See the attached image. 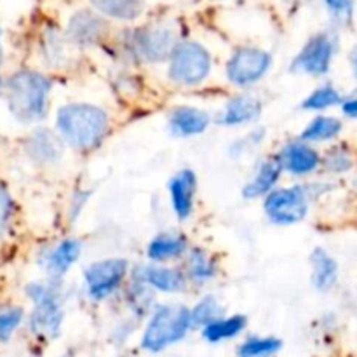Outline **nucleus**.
Masks as SVG:
<instances>
[{
  "mask_svg": "<svg viewBox=\"0 0 357 357\" xmlns=\"http://www.w3.org/2000/svg\"><path fill=\"white\" fill-rule=\"evenodd\" d=\"M171 131L176 136H195L208 129L209 115L194 107H176L169 115Z\"/></svg>",
  "mask_w": 357,
  "mask_h": 357,
  "instance_id": "nucleus-14",
  "label": "nucleus"
},
{
  "mask_svg": "<svg viewBox=\"0 0 357 357\" xmlns=\"http://www.w3.org/2000/svg\"><path fill=\"white\" fill-rule=\"evenodd\" d=\"M26 293L35 303L30 319L31 330L44 337H56L63 321V312L56 293L52 291V288L42 284H30L26 288Z\"/></svg>",
  "mask_w": 357,
  "mask_h": 357,
  "instance_id": "nucleus-6",
  "label": "nucleus"
},
{
  "mask_svg": "<svg viewBox=\"0 0 357 357\" xmlns=\"http://www.w3.org/2000/svg\"><path fill=\"white\" fill-rule=\"evenodd\" d=\"M261 112V105L257 98L253 96H237L227 103L225 110H223L222 122L225 126H241L248 124V122L258 119Z\"/></svg>",
  "mask_w": 357,
  "mask_h": 357,
  "instance_id": "nucleus-15",
  "label": "nucleus"
},
{
  "mask_svg": "<svg viewBox=\"0 0 357 357\" xmlns=\"http://www.w3.org/2000/svg\"><path fill=\"white\" fill-rule=\"evenodd\" d=\"M324 2L328 3L331 13H335L337 16H345V14L351 13L352 0H324Z\"/></svg>",
  "mask_w": 357,
  "mask_h": 357,
  "instance_id": "nucleus-32",
  "label": "nucleus"
},
{
  "mask_svg": "<svg viewBox=\"0 0 357 357\" xmlns=\"http://www.w3.org/2000/svg\"><path fill=\"white\" fill-rule=\"evenodd\" d=\"M310 264H312V279L314 284L321 291H326L328 288L333 286L337 281V264L333 258L326 253L324 250L317 248L310 257Z\"/></svg>",
  "mask_w": 357,
  "mask_h": 357,
  "instance_id": "nucleus-21",
  "label": "nucleus"
},
{
  "mask_svg": "<svg viewBox=\"0 0 357 357\" xmlns=\"http://www.w3.org/2000/svg\"><path fill=\"white\" fill-rule=\"evenodd\" d=\"M169 58V79L181 86L201 84L211 72V56L197 42L176 44Z\"/></svg>",
  "mask_w": 357,
  "mask_h": 357,
  "instance_id": "nucleus-4",
  "label": "nucleus"
},
{
  "mask_svg": "<svg viewBox=\"0 0 357 357\" xmlns=\"http://www.w3.org/2000/svg\"><path fill=\"white\" fill-rule=\"evenodd\" d=\"M342 110H344V114L349 115V117H357V96L345 101V103L342 105Z\"/></svg>",
  "mask_w": 357,
  "mask_h": 357,
  "instance_id": "nucleus-33",
  "label": "nucleus"
},
{
  "mask_svg": "<svg viewBox=\"0 0 357 357\" xmlns=\"http://www.w3.org/2000/svg\"><path fill=\"white\" fill-rule=\"evenodd\" d=\"M28 153L38 162H51L59 157V145L56 142L54 135H51L45 129L33 132L31 138L28 139Z\"/></svg>",
  "mask_w": 357,
  "mask_h": 357,
  "instance_id": "nucleus-23",
  "label": "nucleus"
},
{
  "mask_svg": "<svg viewBox=\"0 0 357 357\" xmlns=\"http://www.w3.org/2000/svg\"><path fill=\"white\" fill-rule=\"evenodd\" d=\"M105 26L103 21L100 20V16L89 13V10H80L75 16H72L68 26L70 37L75 42H80V44H89V42H94L96 38L101 37Z\"/></svg>",
  "mask_w": 357,
  "mask_h": 357,
  "instance_id": "nucleus-17",
  "label": "nucleus"
},
{
  "mask_svg": "<svg viewBox=\"0 0 357 357\" xmlns=\"http://www.w3.org/2000/svg\"><path fill=\"white\" fill-rule=\"evenodd\" d=\"M220 314H222V309H220L218 302H216L213 296H208V298L201 300V302L194 307V310H190V321L192 324H197V326L199 324H201V326H206V324L218 319Z\"/></svg>",
  "mask_w": 357,
  "mask_h": 357,
  "instance_id": "nucleus-28",
  "label": "nucleus"
},
{
  "mask_svg": "<svg viewBox=\"0 0 357 357\" xmlns=\"http://www.w3.org/2000/svg\"><path fill=\"white\" fill-rule=\"evenodd\" d=\"M282 167L279 160H267V162L261 164L257 173H255L253 180L244 187V197L257 199L268 194L274 188V185L278 183Z\"/></svg>",
  "mask_w": 357,
  "mask_h": 357,
  "instance_id": "nucleus-19",
  "label": "nucleus"
},
{
  "mask_svg": "<svg viewBox=\"0 0 357 357\" xmlns=\"http://www.w3.org/2000/svg\"><path fill=\"white\" fill-rule=\"evenodd\" d=\"M281 349V342L275 338H251L239 347L241 357H267Z\"/></svg>",
  "mask_w": 357,
  "mask_h": 357,
  "instance_id": "nucleus-26",
  "label": "nucleus"
},
{
  "mask_svg": "<svg viewBox=\"0 0 357 357\" xmlns=\"http://www.w3.org/2000/svg\"><path fill=\"white\" fill-rule=\"evenodd\" d=\"M307 197L302 188H279L271 190L265 199V213L279 225H291L307 216Z\"/></svg>",
  "mask_w": 357,
  "mask_h": 357,
  "instance_id": "nucleus-8",
  "label": "nucleus"
},
{
  "mask_svg": "<svg viewBox=\"0 0 357 357\" xmlns=\"http://www.w3.org/2000/svg\"><path fill=\"white\" fill-rule=\"evenodd\" d=\"M80 253H82V244L79 241L68 239L59 243L47 258L49 274L56 279L65 275L70 271V267L75 264L77 258L80 257Z\"/></svg>",
  "mask_w": 357,
  "mask_h": 357,
  "instance_id": "nucleus-16",
  "label": "nucleus"
},
{
  "mask_svg": "<svg viewBox=\"0 0 357 357\" xmlns=\"http://www.w3.org/2000/svg\"><path fill=\"white\" fill-rule=\"evenodd\" d=\"M51 82L31 70H20L3 80V98L13 117L20 122H37L47 112Z\"/></svg>",
  "mask_w": 357,
  "mask_h": 357,
  "instance_id": "nucleus-2",
  "label": "nucleus"
},
{
  "mask_svg": "<svg viewBox=\"0 0 357 357\" xmlns=\"http://www.w3.org/2000/svg\"><path fill=\"white\" fill-rule=\"evenodd\" d=\"M188 250V243L183 236L174 234H160L153 237L146 250V257L153 261H167L171 258H178Z\"/></svg>",
  "mask_w": 357,
  "mask_h": 357,
  "instance_id": "nucleus-18",
  "label": "nucleus"
},
{
  "mask_svg": "<svg viewBox=\"0 0 357 357\" xmlns=\"http://www.w3.org/2000/svg\"><path fill=\"white\" fill-rule=\"evenodd\" d=\"M282 169H288L293 174H309L319 166V153L305 143H289L282 149L278 157Z\"/></svg>",
  "mask_w": 357,
  "mask_h": 357,
  "instance_id": "nucleus-11",
  "label": "nucleus"
},
{
  "mask_svg": "<svg viewBox=\"0 0 357 357\" xmlns=\"http://www.w3.org/2000/svg\"><path fill=\"white\" fill-rule=\"evenodd\" d=\"M21 319H23V310L21 309L13 307V309L0 310V342L9 340L10 335L21 324Z\"/></svg>",
  "mask_w": 357,
  "mask_h": 357,
  "instance_id": "nucleus-29",
  "label": "nucleus"
},
{
  "mask_svg": "<svg viewBox=\"0 0 357 357\" xmlns=\"http://www.w3.org/2000/svg\"><path fill=\"white\" fill-rule=\"evenodd\" d=\"M190 310L181 305L160 307L153 312L145 333H143V347L150 352H159L187 335L190 330Z\"/></svg>",
  "mask_w": 357,
  "mask_h": 357,
  "instance_id": "nucleus-3",
  "label": "nucleus"
},
{
  "mask_svg": "<svg viewBox=\"0 0 357 357\" xmlns=\"http://www.w3.org/2000/svg\"><path fill=\"white\" fill-rule=\"evenodd\" d=\"M13 209H14L13 195H10L7 185L0 181V239H2L3 234L7 232V229H9L10 218H13Z\"/></svg>",
  "mask_w": 357,
  "mask_h": 357,
  "instance_id": "nucleus-30",
  "label": "nucleus"
},
{
  "mask_svg": "<svg viewBox=\"0 0 357 357\" xmlns=\"http://www.w3.org/2000/svg\"><path fill=\"white\" fill-rule=\"evenodd\" d=\"M272 65V56L258 47H241L227 63V77L234 86L248 87L257 84Z\"/></svg>",
  "mask_w": 357,
  "mask_h": 357,
  "instance_id": "nucleus-5",
  "label": "nucleus"
},
{
  "mask_svg": "<svg viewBox=\"0 0 357 357\" xmlns=\"http://www.w3.org/2000/svg\"><path fill=\"white\" fill-rule=\"evenodd\" d=\"M333 58V42L328 35H316L305 44L293 61V70L310 75H321L330 68Z\"/></svg>",
  "mask_w": 357,
  "mask_h": 357,
  "instance_id": "nucleus-9",
  "label": "nucleus"
},
{
  "mask_svg": "<svg viewBox=\"0 0 357 357\" xmlns=\"http://www.w3.org/2000/svg\"><path fill=\"white\" fill-rule=\"evenodd\" d=\"M0 38H2V28H0ZM0 63H2V54H0Z\"/></svg>",
  "mask_w": 357,
  "mask_h": 357,
  "instance_id": "nucleus-35",
  "label": "nucleus"
},
{
  "mask_svg": "<svg viewBox=\"0 0 357 357\" xmlns=\"http://www.w3.org/2000/svg\"><path fill=\"white\" fill-rule=\"evenodd\" d=\"M187 274L195 282L209 281L216 274L215 260L204 250H192L188 255Z\"/></svg>",
  "mask_w": 357,
  "mask_h": 357,
  "instance_id": "nucleus-24",
  "label": "nucleus"
},
{
  "mask_svg": "<svg viewBox=\"0 0 357 357\" xmlns=\"http://www.w3.org/2000/svg\"><path fill=\"white\" fill-rule=\"evenodd\" d=\"M135 49L142 58L146 61H162L171 51L174 49L173 31L167 28H145V30L136 31L135 35Z\"/></svg>",
  "mask_w": 357,
  "mask_h": 357,
  "instance_id": "nucleus-10",
  "label": "nucleus"
},
{
  "mask_svg": "<svg viewBox=\"0 0 357 357\" xmlns=\"http://www.w3.org/2000/svg\"><path fill=\"white\" fill-rule=\"evenodd\" d=\"M356 73H357V54H356Z\"/></svg>",
  "mask_w": 357,
  "mask_h": 357,
  "instance_id": "nucleus-36",
  "label": "nucleus"
},
{
  "mask_svg": "<svg viewBox=\"0 0 357 357\" xmlns=\"http://www.w3.org/2000/svg\"><path fill=\"white\" fill-rule=\"evenodd\" d=\"M337 103H340V94H338V91L333 89L331 86H324L314 91V93L303 101V108H305V110H324V108L333 107V105Z\"/></svg>",
  "mask_w": 357,
  "mask_h": 357,
  "instance_id": "nucleus-27",
  "label": "nucleus"
},
{
  "mask_svg": "<svg viewBox=\"0 0 357 357\" xmlns=\"http://www.w3.org/2000/svg\"><path fill=\"white\" fill-rule=\"evenodd\" d=\"M248 321L244 316H232L225 317V319H215L213 323L206 324L202 337L208 342H222L229 340V338L237 337L241 331L246 328Z\"/></svg>",
  "mask_w": 357,
  "mask_h": 357,
  "instance_id": "nucleus-22",
  "label": "nucleus"
},
{
  "mask_svg": "<svg viewBox=\"0 0 357 357\" xmlns=\"http://www.w3.org/2000/svg\"><path fill=\"white\" fill-rule=\"evenodd\" d=\"M56 126L72 149L94 150L107 136L110 121L101 108L87 103L65 105L58 110Z\"/></svg>",
  "mask_w": 357,
  "mask_h": 357,
  "instance_id": "nucleus-1",
  "label": "nucleus"
},
{
  "mask_svg": "<svg viewBox=\"0 0 357 357\" xmlns=\"http://www.w3.org/2000/svg\"><path fill=\"white\" fill-rule=\"evenodd\" d=\"M128 261L122 258H110V260H101L89 265L84 272V279H86L87 293L91 298H107L115 289H119L128 275Z\"/></svg>",
  "mask_w": 357,
  "mask_h": 357,
  "instance_id": "nucleus-7",
  "label": "nucleus"
},
{
  "mask_svg": "<svg viewBox=\"0 0 357 357\" xmlns=\"http://www.w3.org/2000/svg\"><path fill=\"white\" fill-rule=\"evenodd\" d=\"M138 279L150 288L164 293L183 291L187 284V279L180 271L169 267H155V265H146L139 268Z\"/></svg>",
  "mask_w": 357,
  "mask_h": 357,
  "instance_id": "nucleus-13",
  "label": "nucleus"
},
{
  "mask_svg": "<svg viewBox=\"0 0 357 357\" xmlns=\"http://www.w3.org/2000/svg\"><path fill=\"white\" fill-rule=\"evenodd\" d=\"M342 131V122L333 117H317L303 129V142H324L331 139Z\"/></svg>",
  "mask_w": 357,
  "mask_h": 357,
  "instance_id": "nucleus-25",
  "label": "nucleus"
},
{
  "mask_svg": "<svg viewBox=\"0 0 357 357\" xmlns=\"http://www.w3.org/2000/svg\"><path fill=\"white\" fill-rule=\"evenodd\" d=\"M100 14L114 20L132 21L145 10V0H89Z\"/></svg>",
  "mask_w": 357,
  "mask_h": 357,
  "instance_id": "nucleus-20",
  "label": "nucleus"
},
{
  "mask_svg": "<svg viewBox=\"0 0 357 357\" xmlns=\"http://www.w3.org/2000/svg\"><path fill=\"white\" fill-rule=\"evenodd\" d=\"M2 91H3V80L0 79V94H2Z\"/></svg>",
  "mask_w": 357,
  "mask_h": 357,
  "instance_id": "nucleus-34",
  "label": "nucleus"
},
{
  "mask_svg": "<svg viewBox=\"0 0 357 357\" xmlns=\"http://www.w3.org/2000/svg\"><path fill=\"white\" fill-rule=\"evenodd\" d=\"M351 157H349V153H345L344 150H333V152H330V155H328L326 159V166L328 169L331 171H345L351 167Z\"/></svg>",
  "mask_w": 357,
  "mask_h": 357,
  "instance_id": "nucleus-31",
  "label": "nucleus"
},
{
  "mask_svg": "<svg viewBox=\"0 0 357 357\" xmlns=\"http://www.w3.org/2000/svg\"><path fill=\"white\" fill-rule=\"evenodd\" d=\"M197 181H195V173L190 169H183L171 180L169 192L173 209L178 218L187 220L190 216L192 208H194V197Z\"/></svg>",
  "mask_w": 357,
  "mask_h": 357,
  "instance_id": "nucleus-12",
  "label": "nucleus"
}]
</instances>
